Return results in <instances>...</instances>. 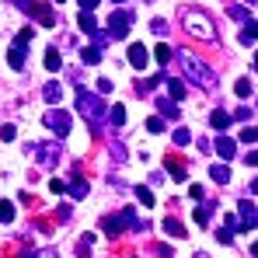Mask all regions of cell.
<instances>
[{
  "label": "cell",
  "mask_w": 258,
  "mask_h": 258,
  "mask_svg": "<svg viewBox=\"0 0 258 258\" xmlns=\"http://www.w3.org/2000/svg\"><path fill=\"white\" fill-rule=\"evenodd\" d=\"M178 63H181L185 77H188L196 87H203V91H213V87H216V74L203 63V59H196L188 49H181V52H178Z\"/></svg>",
  "instance_id": "6da1fadb"
},
{
  "label": "cell",
  "mask_w": 258,
  "mask_h": 258,
  "mask_svg": "<svg viewBox=\"0 0 258 258\" xmlns=\"http://www.w3.org/2000/svg\"><path fill=\"white\" fill-rule=\"evenodd\" d=\"M181 25H185V32L192 35V39H203V42H216V28L213 21L203 14V11H196V7H181Z\"/></svg>",
  "instance_id": "7a4b0ae2"
},
{
  "label": "cell",
  "mask_w": 258,
  "mask_h": 258,
  "mask_svg": "<svg viewBox=\"0 0 258 258\" xmlns=\"http://www.w3.org/2000/svg\"><path fill=\"white\" fill-rule=\"evenodd\" d=\"M77 112H81L87 122H91V129L98 133L101 122H105V112H108V108H105V101H101L98 94H87L84 87H81V91H77Z\"/></svg>",
  "instance_id": "3957f363"
},
{
  "label": "cell",
  "mask_w": 258,
  "mask_h": 258,
  "mask_svg": "<svg viewBox=\"0 0 258 258\" xmlns=\"http://www.w3.org/2000/svg\"><path fill=\"white\" fill-rule=\"evenodd\" d=\"M28 154H35L42 168H52V164H56V161L63 157L59 143H32V147H28Z\"/></svg>",
  "instance_id": "277c9868"
},
{
  "label": "cell",
  "mask_w": 258,
  "mask_h": 258,
  "mask_svg": "<svg viewBox=\"0 0 258 258\" xmlns=\"http://www.w3.org/2000/svg\"><path fill=\"white\" fill-rule=\"evenodd\" d=\"M129 25H133V14H129V11H115V14L108 18V39H126Z\"/></svg>",
  "instance_id": "5b68a950"
},
{
  "label": "cell",
  "mask_w": 258,
  "mask_h": 258,
  "mask_svg": "<svg viewBox=\"0 0 258 258\" xmlns=\"http://www.w3.org/2000/svg\"><path fill=\"white\" fill-rule=\"evenodd\" d=\"M42 122L52 129L56 136H67V133H70V112H63V108H49Z\"/></svg>",
  "instance_id": "8992f818"
},
{
  "label": "cell",
  "mask_w": 258,
  "mask_h": 258,
  "mask_svg": "<svg viewBox=\"0 0 258 258\" xmlns=\"http://www.w3.org/2000/svg\"><path fill=\"white\" fill-rule=\"evenodd\" d=\"M237 230H241V234H248V230H255V206H251V199H244V203H241V206H237Z\"/></svg>",
  "instance_id": "52a82bcc"
},
{
  "label": "cell",
  "mask_w": 258,
  "mask_h": 258,
  "mask_svg": "<svg viewBox=\"0 0 258 258\" xmlns=\"http://www.w3.org/2000/svg\"><path fill=\"white\" fill-rule=\"evenodd\" d=\"M101 230H105V234L115 241V237L126 230V220H122V213H119V216H105V220H101Z\"/></svg>",
  "instance_id": "ba28073f"
},
{
  "label": "cell",
  "mask_w": 258,
  "mask_h": 258,
  "mask_svg": "<svg viewBox=\"0 0 258 258\" xmlns=\"http://www.w3.org/2000/svg\"><path fill=\"white\" fill-rule=\"evenodd\" d=\"M32 14L39 18V25H45V28H52V25H56V14H52V7H45V4H35V7H32Z\"/></svg>",
  "instance_id": "9c48e42d"
},
{
  "label": "cell",
  "mask_w": 258,
  "mask_h": 258,
  "mask_svg": "<svg viewBox=\"0 0 258 258\" xmlns=\"http://www.w3.org/2000/svg\"><path fill=\"white\" fill-rule=\"evenodd\" d=\"M147 59H150V52H147L143 45H129V63H133L136 70H143V67H147Z\"/></svg>",
  "instance_id": "30bf717a"
},
{
  "label": "cell",
  "mask_w": 258,
  "mask_h": 258,
  "mask_svg": "<svg viewBox=\"0 0 258 258\" xmlns=\"http://www.w3.org/2000/svg\"><path fill=\"white\" fill-rule=\"evenodd\" d=\"M216 154H220L223 161H230V157L237 154V143H234L230 136H220V140H216Z\"/></svg>",
  "instance_id": "8fae6325"
},
{
  "label": "cell",
  "mask_w": 258,
  "mask_h": 258,
  "mask_svg": "<svg viewBox=\"0 0 258 258\" xmlns=\"http://www.w3.org/2000/svg\"><path fill=\"white\" fill-rule=\"evenodd\" d=\"M230 122H234V119H230V112H223V108H216L213 115H210V126L220 129V133H227V129H230Z\"/></svg>",
  "instance_id": "7c38bea8"
},
{
  "label": "cell",
  "mask_w": 258,
  "mask_h": 258,
  "mask_svg": "<svg viewBox=\"0 0 258 258\" xmlns=\"http://www.w3.org/2000/svg\"><path fill=\"white\" fill-rule=\"evenodd\" d=\"M67 192H70L74 199H87V181L81 174H74V181H67Z\"/></svg>",
  "instance_id": "4fadbf2b"
},
{
  "label": "cell",
  "mask_w": 258,
  "mask_h": 258,
  "mask_svg": "<svg viewBox=\"0 0 258 258\" xmlns=\"http://www.w3.org/2000/svg\"><path fill=\"white\" fill-rule=\"evenodd\" d=\"M42 98L49 101V105H56V101L63 98V87H59V81H49V84L42 87Z\"/></svg>",
  "instance_id": "5bb4252c"
},
{
  "label": "cell",
  "mask_w": 258,
  "mask_h": 258,
  "mask_svg": "<svg viewBox=\"0 0 258 258\" xmlns=\"http://www.w3.org/2000/svg\"><path fill=\"white\" fill-rule=\"evenodd\" d=\"M7 63H11V70H21V67H25V45H14V49L7 52Z\"/></svg>",
  "instance_id": "9a60e30c"
},
{
  "label": "cell",
  "mask_w": 258,
  "mask_h": 258,
  "mask_svg": "<svg viewBox=\"0 0 258 258\" xmlns=\"http://www.w3.org/2000/svg\"><path fill=\"white\" fill-rule=\"evenodd\" d=\"M255 32H258L255 18H248V21H244V28H241V45H251V42H255Z\"/></svg>",
  "instance_id": "2e32d148"
},
{
  "label": "cell",
  "mask_w": 258,
  "mask_h": 258,
  "mask_svg": "<svg viewBox=\"0 0 258 258\" xmlns=\"http://www.w3.org/2000/svg\"><path fill=\"white\" fill-rule=\"evenodd\" d=\"M164 81H168V94H171L174 101H181V98H185V84H181L178 77H164Z\"/></svg>",
  "instance_id": "e0dca14e"
},
{
  "label": "cell",
  "mask_w": 258,
  "mask_h": 258,
  "mask_svg": "<svg viewBox=\"0 0 258 258\" xmlns=\"http://www.w3.org/2000/svg\"><path fill=\"white\" fill-rule=\"evenodd\" d=\"M210 178L220 181V185H227V181H230V168H227V164H213V168H210Z\"/></svg>",
  "instance_id": "ac0fdd59"
},
{
  "label": "cell",
  "mask_w": 258,
  "mask_h": 258,
  "mask_svg": "<svg viewBox=\"0 0 258 258\" xmlns=\"http://www.w3.org/2000/svg\"><path fill=\"white\" fill-rule=\"evenodd\" d=\"M81 28H84L91 39L98 35V21H94V14H91V11H84V14H81Z\"/></svg>",
  "instance_id": "d6986e66"
},
{
  "label": "cell",
  "mask_w": 258,
  "mask_h": 258,
  "mask_svg": "<svg viewBox=\"0 0 258 258\" xmlns=\"http://www.w3.org/2000/svg\"><path fill=\"white\" fill-rule=\"evenodd\" d=\"M157 108H161V115H168V119H178V105H174L171 98H161V101H157Z\"/></svg>",
  "instance_id": "ffe728a7"
},
{
  "label": "cell",
  "mask_w": 258,
  "mask_h": 258,
  "mask_svg": "<svg viewBox=\"0 0 258 258\" xmlns=\"http://www.w3.org/2000/svg\"><path fill=\"white\" fill-rule=\"evenodd\" d=\"M210 213H213V203H206L203 210H196V213H192V220H196L199 227H210Z\"/></svg>",
  "instance_id": "44dd1931"
},
{
  "label": "cell",
  "mask_w": 258,
  "mask_h": 258,
  "mask_svg": "<svg viewBox=\"0 0 258 258\" xmlns=\"http://www.w3.org/2000/svg\"><path fill=\"white\" fill-rule=\"evenodd\" d=\"M11 220H14V203L0 199V223H11Z\"/></svg>",
  "instance_id": "7402d4cb"
},
{
  "label": "cell",
  "mask_w": 258,
  "mask_h": 258,
  "mask_svg": "<svg viewBox=\"0 0 258 258\" xmlns=\"http://www.w3.org/2000/svg\"><path fill=\"white\" fill-rule=\"evenodd\" d=\"M108 119H112V126H122V122H126V108H122V105H112V108H108Z\"/></svg>",
  "instance_id": "603a6c76"
},
{
  "label": "cell",
  "mask_w": 258,
  "mask_h": 258,
  "mask_svg": "<svg viewBox=\"0 0 258 258\" xmlns=\"http://www.w3.org/2000/svg\"><path fill=\"white\" fill-rule=\"evenodd\" d=\"M81 59H84V63H91V67H94V63H101V49H98V45H91V49H84V52H81Z\"/></svg>",
  "instance_id": "cb8c5ba5"
},
{
  "label": "cell",
  "mask_w": 258,
  "mask_h": 258,
  "mask_svg": "<svg viewBox=\"0 0 258 258\" xmlns=\"http://www.w3.org/2000/svg\"><path fill=\"white\" fill-rule=\"evenodd\" d=\"M45 67H49L52 74H56V70L63 67V59H59V52H56V49H49V52H45Z\"/></svg>",
  "instance_id": "d4e9b609"
},
{
  "label": "cell",
  "mask_w": 258,
  "mask_h": 258,
  "mask_svg": "<svg viewBox=\"0 0 258 258\" xmlns=\"http://www.w3.org/2000/svg\"><path fill=\"white\" fill-rule=\"evenodd\" d=\"M136 199H140L143 206H154V192H150L147 185H136Z\"/></svg>",
  "instance_id": "484cf974"
},
{
  "label": "cell",
  "mask_w": 258,
  "mask_h": 258,
  "mask_svg": "<svg viewBox=\"0 0 258 258\" xmlns=\"http://www.w3.org/2000/svg\"><path fill=\"white\" fill-rule=\"evenodd\" d=\"M168 171H171V178L181 181V178H185V164H181V161H174V157H168Z\"/></svg>",
  "instance_id": "4316f807"
},
{
  "label": "cell",
  "mask_w": 258,
  "mask_h": 258,
  "mask_svg": "<svg viewBox=\"0 0 258 258\" xmlns=\"http://www.w3.org/2000/svg\"><path fill=\"white\" fill-rule=\"evenodd\" d=\"M164 230H168V234H174V237H181V234H185V227H181L174 216H168V220H164Z\"/></svg>",
  "instance_id": "83f0119b"
},
{
  "label": "cell",
  "mask_w": 258,
  "mask_h": 258,
  "mask_svg": "<svg viewBox=\"0 0 258 258\" xmlns=\"http://www.w3.org/2000/svg\"><path fill=\"white\" fill-rule=\"evenodd\" d=\"M227 11H230V18H234V21H248V18H251V14H248V11H244L241 4H230Z\"/></svg>",
  "instance_id": "f1b7e54d"
},
{
  "label": "cell",
  "mask_w": 258,
  "mask_h": 258,
  "mask_svg": "<svg viewBox=\"0 0 258 258\" xmlns=\"http://www.w3.org/2000/svg\"><path fill=\"white\" fill-rule=\"evenodd\" d=\"M234 91H237V98H248V94H251V81H248V77H241V81L234 84Z\"/></svg>",
  "instance_id": "f546056e"
},
{
  "label": "cell",
  "mask_w": 258,
  "mask_h": 258,
  "mask_svg": "<svg viewBox=\"0 0 258 258\" xmlns=\"http://www.w3.org/2000/svg\"><path fill=\"white\" fill-rule=\"evenodd\" d=\"M91 244H94V234H84V237H81V244H77V255H87V251H91Z\"/></svg>",
  "instance_id": "4dcf8cb0"
},
{
  "label": "cell",
  "mask_w": 258,
  "mask_h": 258,
  "mask_svg": "<svg viewBox=\"0 0 258 258\" xmlns=\"http://www.w3.org/2000/svg\"><path fill=\"white\" fill-rule=\"evenodd\" d=\"M154 56H157V63H168V59H171V45H157Z\"/></svg>",
  "instance_id": "1f68e13d"
},
{
  "label": "cell",
  "mask_w": 258,
  "mask_h": 258,
  "mask_svg": "<svg viewBox=\"0 0 258 258\" xmlns=\"http://www.w3.org/2000/svg\"><path fill=\"white\" fill-rule=\"evenodd\" d=\"M174 143H178V147L192 143V133H188V129H174Z\"/></svg>",
  "instance_id": "d6a6232c"
},
{
  "label": "cell",
  "mask_w": 258,
  "mask_h": 258,
  "mask_svg": "<svg viewBox=\"0 0 258 258\" xmlns=\"http://www.w3.org/2000/svg\"><path fill=\"white\" fill-rule=\"evenodd\" d=\"M147 129H150V133H164V119H161V115L147 119Z\"/></svg>",
  "instance_id": "836d02e7"
},
{
  "label": "cell",
  "mask_w": 258,
  "mask_h": 258,
  "mask_svg": "<svg viewBox=\"0 0 258 258\" xmlns=\"http://www.w3.org/2000/svg\"><path fill=\"white\" fill-rule=\"evenodd\" d=\"M14 136H18L14 126H0V140H4V143H14Z\"/></svg>",
  "instance_id": "e575fe53"
},
{
  "label": "cell",
  "mask_w": 258,
  "mask_h": 258,
  "mask_svg": "<svg viewBox=\"0 0 258 258\" xmlns=\"http://www.w3.org/2000/svg\"><path fill=\"white\" fill-rule=\"evenodd\" d=\"M70 216H74V210H70V206H59V210H56V220H59V223H67Z\"/></svg>",
  "instance_id": "d590c367"
},
{
  "label": "cell",
  "mask_w": 258,
  "mask_h": 258,
  "mask_svg": "<svg viewBox=\"0 0 258 258\" xmlns=\"http://www.w3.org/2000/svg\"><path fill=\"white\" fill-rule=\"evenodd\" d=\"M49 188H52L56 196H63V192H67V181H59V178H52V181H49Z\"/></svg>",
  "instance_id": "8d00e7d4"
},
{
  "label": "cell",
  "mask_w": 258,
  "mask_h": 258,
  "mask_svg": "<svg viewBox=\"0 0 258 258\" xmlns=\"http://www.w3.org/2000/svg\"><path fill=\"white\" fill-rule=\"evenodd\" d=\"M28 39H32V28H21V32H18V42H14V45H28Z\"/></svg>",
  "instance_id": "74e56055"
},
{
  "label": "cell",
  "mask_w": 258,
  "mask_h": 258,
  "mask_svg": "<svg viewBox=\"0 0 258 258\" xmlns=\"http://www.w3.org/2000/svg\"><path fill=\"white\" fill-rule=\"evenodd\" d=\"M230 119H251V108H248V105H241V108H237Z\"/></svg>",
  "instance_id": "f35d334b"
},
{
  "label": "cell",
  "mask_w": 258,
  "mask_h": 258,
  "mask_svg": "<svg viewBox=\"0 0 258 258\" xmlns=\"http://www.w3.org/2000/svg\"><path fill=\"white\" fill-rule=\"evenodd\" d=\"M216 237H220L223 244H230V241H234V230H227V227H220V234H216Z\"/></svg>",
  "instance_id": "ab89813d"
},
{
  "label": "cell",
  "mask_w": 258,
  "mask_h": 258,
  "mask_svg": "<svg viewBox=\"0 0 258 258\" xmlns=\"http://www.w3.org/2000/svg\"><path fill=\"white\" fill-rule=\"evenodd\" d=\"M255 136H258L255 129H241V143H255Z\"/></svg>",
  "instance_id": "60d3db41"
},
{
  "label": "cell",
  "mask_w": 258,
  "mask_h": 258,
  "mask_svg": "<svg viewBox=\"0 0 258 258\" xmlns=\"http://www.w3.org/2000/svg\"><path fill=\"white\" fill-rule=\"evenodd\" d=\"M108 91H112V81H108V77H101V81H98V94H108Z\"/></svg>",
  "instance_id": "b9f144b4"
},
{
  "label": "cell",
  "mask_w": 258,
  "mask_h": 258,
  "mask_svg": "<svg viewBox=\"0 0 258 258\" xmlns=\"http://www.w3.org/2000/svg\"><path fill=\"white\" fill-rule=\"evenodd\" d=\"M35 4H39V0H18V7H21L25 14H32V7H35Z\"/></svg>",
  "instance_id": "7bdbcfd3"
},
{
  "label": "cell",
  "mask_w": 258,
  "mask_h": 258,
  "mask_svg": "<svg viewBox=\"0 0 258 258\" xmlns=\"http://www.w3.org/2000/svg\"><path fill=\"white\" fill-rule=\"evenodd\" d=\"M150 28H154L157 35H164V32H168V25H164V21H150Z\"/></svg>",
  "instance_id": "ee69618b"
},
{
  "label": "cell",
  "mask_w": 258,
  "mask_h": 258,
  "mask_svg": "<svg viewBox=\"0 0 258 258\" xmlns=\"http://www.w3.org/2000/svg\"><path fill=\"white\" fill-rule=\"evenodd\" d=\"M81 7H84V11H94V7H98V0H81Z\"/></svg>",
  "instance_id": "f6af8a7d"
},
{
  "label": "cell",
  "mask_w": 258,
  "mask_h": 258,
  "mask_svg": "<svg viewBox=\"0 0 258 258\" xmlns=\"http://www.w3.org/2000/svg\"><path fill=\"white\" fill-rule=\"evenodd\" d=\"M192 258H210V255H203V251H199V255H192Z\"/></svg>",
  "instance_id": "bcb514c9"
},
{
  "label": "cell",
  "mask_w": 258,
  "mask_h": 258,
  "mask_svg": "<svg viewBox=\"0 0 258 258\" xmlns=\"http://www.w3.org/2000/svg\"><path fill=\"white\" fill-rule=\"evenodd\" d=\"M52 4H63V0H52Z\"/></svg>",
  "instance_id": "7dc6e473"
},
{
  "label": "cell",
  "mask_w": 258,
  "mask_h": 258,
  "mask_svg": "<svg viewBox=\"0 0 258 258\" xmlns=\"http://www.w3.org/2000/svg\"><path fill=\"white\" fill-rule=\"evenodd\" d=\"M112 4H122V0H112Z\"/></svg>",
  "instance_id": "c3c4849f"
},
{
  "label": "cell",
  "mask_w": 258,
  "mask_h": 258,
  "mask_svg": "<svg viewBox=\"0 0 258 258\" xmlns=\"http://www.w3.org/2000/svg\"><path fill=\"white\" fill-rule=\"evenodd\" d=\"M244 4H251V0H244Z\"/></svg>",
  "instance_id": "681fc988"
}]
</instances>
